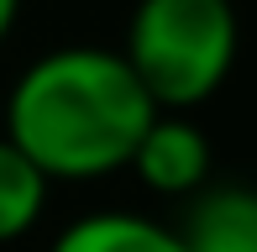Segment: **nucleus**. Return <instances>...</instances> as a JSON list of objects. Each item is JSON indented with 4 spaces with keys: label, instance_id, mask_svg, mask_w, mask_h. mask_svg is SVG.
Wrapping results in <instances>:
<instances>
[{
    "label": "nucleus",
    "instance_id": "obj_1",
    "mask_svg": "<svg viewBox=\"0 0 257 252\" xmlns=\"http://www.w3.org/2000/svg\"><path fill=\"white\" fill-rule=\"evenodd\" d=\"M158 105L115 48H53L21 68L6 105V142H16L48 184H89L132 163Z\"/></svg>",
    "mask_w": 257,
    "mask_h": 252
},
{
    "label": "nucleus",
    "instance_id": "obj_2",
    "mask_svg": "<svg viewBox=\"0 0 257 252\" xmlns=\"http://www.w3.org/2000/svg\"><path fill=\"white\" fill-rule=\"evenodd\" d=\"M241 21L231 0H137L115 53L158 110H194L236 68Z\"/></svg>",
    "mask_w": 257,
    "mask_h": 252
},
{
    "label": "nucleus",
    "instance_id": "obj_3",
    "mask_svg": "<svg viewBox=\"0 0 257 252\" xmlns=\"http://www.w3.org/2000/svg\"><path fill=\"white\" fill-rule=\"evenodd\" d=\"M210 137L179 110H158L132 153V174L163 200H189L210 184Z\"/></svg>",
    "mask_w": 257,
    "mask_h": 252
},
{
    "label": "nucleus",
    "instance_id": "obj_4",
    "mask_svg": "<svg viewBox=\"0 0 257 252\" xmlns=\"http://www.w3.org/2000/svg\"><path fill=\"white\" fill-rule=\"evenodd\" d=\"M189 252H257V189L252 184H205L189 194L184 226H173Z\"/></svg>",
    "mask_w": 257,
    "mask_h": 252
},
{
    "label": "nucleus",
    "instance_id": "obj_5",
    "mask_svg": "<svg viewBox=\"0 0 257 252\" xmlns=\"http://www.w3.org/2000/svg\"><path fill=\"white\" fill-rule=\"evenodd\" d=\"M48 252H189V247L163 221H147L132 210H95L63 226Z\"/></svg>",
    "mask_w": 257,
    "mask_h": 252
},
{
    "label": "nucleus",
    "instance_id": "obj_6",
    "mask_svg": "<svg viewBox=\"0 0 257 252\" xmlns=\"http://www.w3.org/2000/svg\"><path fill=\"white\" fill-rule=\"evenodd\" d=\"M42 210H48V179H42V168L16 142L0 137V247L21 242L42 221Z\"/></svg>",
    "mask_w": 257,
    "mask_h": 252
},
{
    "label": "nucleus",
    "instance_id": "obj_7",
    "mask_svg": "<svg viewBox=\"0 0 257 252\" xmlns=\"http://www.w3.org/2000/svg\"><path fill=\"white\" fill-rule=\"evenodd\" d=\"M16 16H21V0H0V42L11 37V27H16Z\"/></svg>",
    "mask_w": 257,
    "mask_h": 252
}]
</instances>
